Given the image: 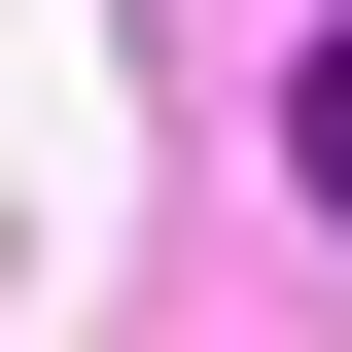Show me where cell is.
<instances>
[{"mask_svg": "<svg viewBox=\"0 0 352 352\" xmlns=\"http://www.w3.org/2000/svg\"><path fill=\"white\" fill-rule=\"evenodd\" d=\"M282 141H317V212H352V36H317V106H282Z\"/></svg>", "mask_w": 352, "mask_h": 352, "instance_id": "6da1fadb", "label": "cell"}]
</instances>
